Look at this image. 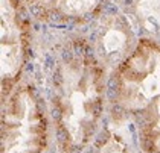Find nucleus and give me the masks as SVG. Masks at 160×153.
Wrapping results in <instances>:
<instances>
[{
	"label": "nucleus",
	"mask_w": 160,
	"mask_h": 153,
	"mask_svg": "<svg viewBox=\"0 0 160 153\" xmlns=\"http://www.w3.org/2000/svg\"><path fill=\"white\" fill-rule=\"evenodd\" d=\"M87 153H133L127 132L121 126L110 124L102 130L98 138L93 141V146Z\"/></svg>",
	"instance_id": "obj_5"
},
{
	"label": "nucleus",
	"mask_w": 160,
	"mask_h": 153,
	"mask_svg": "<svg viewBox=\"0 0 160 153\" xmlns=\"http://www.w3.org/2000/svg\"><path fill=\"white\" fill-rule=\"evenodd\" d=\"M139 142L145 153H160V95L137 118Z\"/></svg>",
	"instance_id": "obj_4"
},
{
	"label": "nucleus",
	"mask_w": 160,
	"mask_h": 153,
	"mask_svg": "<svg viewBox=\"0 0 160 153\" xmlns=\"http://www.w3.org/2000/svg\"><path fill=\"white\" fill-rule=\"evenodd\" d=\"M159 95L160 44L139 39L113 71V103L121 118L137 120Z\"/></svg>",
	"instance_id": "obj_3"
},
{
	"label": "nucleus",
	"mask_w": 160,
	"mask_h": 153,
	"mask_svg": "<svg viewBox=\"0 0 160 153\" xmlns=\"http://www.w3.org/2000/svg\"><path fill=\"white\" fill-rule=\"evenodd\" d=\"M50 112L37 86L20 82L2 99L0 153H46Z\"/></svg>",
	"instance_id": "obj_2"
},
{
	"label": "nucleus",
	"mask_w": 160,
	"mask_h": 153,
	"mask_svg": "<svg viewBox=\"0 0 160 153\" xmlns=\"http://www.w3.org/2000/svg\"><path fill=\"white\" fill-rule=\"evenodd\" d=\"M107 65L82 38L69 41L53 58L49 112L58 149L78 153L98 138L105 111Z\"/></svg>",
	"instance_id": "obj_1"
}]
</instances>
